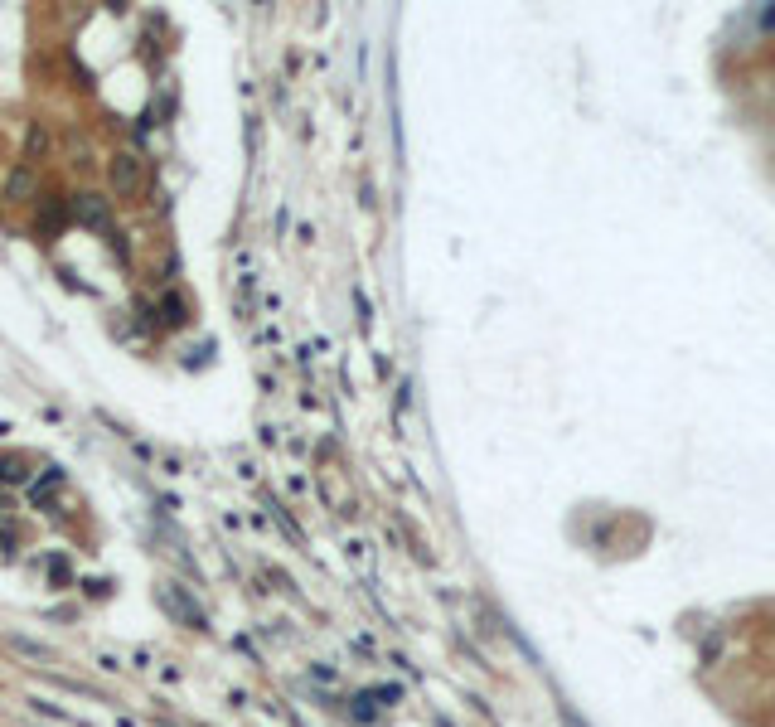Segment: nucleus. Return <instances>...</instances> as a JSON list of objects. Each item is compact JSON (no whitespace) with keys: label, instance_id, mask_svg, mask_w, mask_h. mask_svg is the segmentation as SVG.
Here are the masks:
<instances>
[{"label":"nucleus","instance_id":"4","mask_svg":"<svg viewBox=\"0 0 775 727\" xmlns=\"http://www.w3.org/2000/svg\"><path fill=\"white\" fill-rule=\"evenodd\" d=\"M34 190H39V175H34L30 165H15V170H10V180H5V199L25 204V199H34Z\"/></svg>","mask_w":775,"mask_h":727},{"label":"nucleus","instance_id":"3","mask_svg":"<svg viewBox=\"0 0 775 727\" xmlns=\"http://www.w3.org/2000/svg\"><path fill=\"white\" fill-rule=\"evenodd\" d=\"M160 606H165L170 616H180L185 626H204V611H199V606H194V601H189L175 582H165V587H160Z\"/></svg>","mask_w":775,"mask_h":727},{"label":"nucleus","instance_id":"1","mask_svg":"<svg viewBox=\"0 0 775 727\" xmlns=\"http://www.w3.org/2000/svg\"><path fill=\"white\" fill-rule=\"evenodd\" d=\"M107 175H112V190L122 194V199H136V194L146 190V160L136 156V151H117Z\"/></svg>","mask_w":775,"mask_h":727},{"label":"nucleus","instance_id":"2","mask_svg":"<svg viewBox=\"0 0 775 727\" xmlns=\"http://www.w3.org/2000/svg\"><path fill=\"white\" fill-rule=\"evenodd\" d=\"M73 219L83 223V228H97V233H112V209H107V199L102 194H78L73 204Z\"/></svg>","mask_w":775,"mask_h":727},{"label":"nucleus","instance_id":"6","mask_svg":"<svg viewBox=\"0 0 775 727\" xmlns=\"http://www.w3.org/2000/svg\"><path fill=\"white\" fill-rule=\"evenodd\" d=\"M44 146H49L44 127H30V156H44Z\"/></svg>","mask_w":775,"mask_h":727},{"label":"nucleus","instance_id":"7","mask_svg":"<svg viewBox=\"0 0 775 727\" xmlns=\"http://www.w3.org/2000/svg\"><path fill=\"white\" fill-rule=\"evenodd\" d=\"M562 723H567V727H587V723H582V718H577V713H572V708L562 713Z\"/></svg>","mask_w":775,"mask_h":727},{"label":"nucleus","instance_id":"5","mask_svg":"<svg viewBox=\"0 0 775 727\" xmlns=\"http://www.w3.org/2000/svg\"><path fill=\"white\" fill-rule=\"evenodd\" d=\"M165 320L170 325H185V301L180 296H165Z\"/></svg>","mask_w":775,"mask_h":727}]
</instances>
